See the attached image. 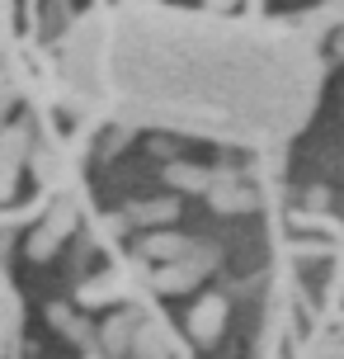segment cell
<instances>
[{
	"instance_id": "277c9868",
	"label": "cell",
	"mask_w": 344,
	"mask_h": 359,
	"mask_svg": "<svg viewBox=\"0 0 344 359\" xmlns=\"http://www.w3.org/2000/svg\"><path fill=\"white\" fill-rule=\"evenodd\" d=\"M227 298L222 293H208V298H199V303L189 307V317H184V331H189V341L194 345H217L222 331H227Z\"/></svg>"
},
{
	"instance_id": "5bb4252c",
	"label": "cell",
	"mask_w": 344,
	"mask_h": 359,
	"mask_svg": "<svg viewBox=\"0 0 344 359\" xmlns=\"http://www.w3.org/2000/svg\"><path fill=\"white\" fill-rule=\"evenodd\" d=\"M57 246H62V241H57V236L48 232V227H34V232H29V241H24L29 260H52V255H57Z\"/></svg>"
},
{
	"instance_id": "7c38bea8",
	"label": "cell",
	"mask_w": 344,
	"mask_h": 359,
	"mask_svg": "<svg viewBox=\"0 0 344 359\" xmlns=\"http://www.w3.org/2000/svg\"><path fill=\"white\" fill-rule=\"evenodd\" d=\"M76 222H80V203H76V198H57L52 208H48V217H43V227H48L57 241H66V236L76 232Z\"/></svg>"
},
{
	"instance_id": "2e32d148",
	"label": "cell",
	"mask_w": 344,
	"mask_h": 359,
	"mask_svg": "<svg viewBox=\"0 0 344 359\" xmlns=\"http://www.w3.org/2000/svg\"><path fill=\"white\" fill-rule=\"evenodd\" d=\"M109 284V279H90V284L80 288V293H76V303H85V307H99V303H109L113 293H118V288H104Z\"/></svg>"
},
{
	"instance_id": "52a82bcc",
	"label": "cell",
	"mask_w": 344,
	"mask_h": 359,
	"mask_svg": "<svg viewBox=\"0 0 344 359\" xmlns=\"http://www.w3.org/2000/svg\"><path fill=\"white\" fill-rule=\"evenodd\" d=\"M127 359H175V341L156 317H137V331H132V350Z\"/></svg>"
},
{
	"instance_id": "30bf717a",
	"label": "cell",
	"mask_w": 344,
	"mask_h": 359,
	"mask_svg": "<svg viewBox=\"0 0 344 359\" xmlns=\"http://www.w3.org/2000/svg\"><path fill=\"white\" fill-rule=\"evenodd\" d=\"M48 322H52L57 331L66 336V341H76V345H94V331H90L85 322H80V317H76V307L52 303V307H48Z\"/></svg>"
},
{
	"instance_id": "9c48e42d",
	"label": "cell",
	"mask_w": 344,
	"mask_h": 359,
	"mask_svg": "<svg viewBox=\"0 0 344 359\" xmlns=\"http://www.w3.org/2000/svg\"><path fill=\"white\" fill-rule=\"evenodd\" d=\"M194 241L189 236H180V232H151V236H142V260H161V265H170V260H180L184 251H189Z\"/></svg>"
},
{
	"instance_id": "6da1fadb",
	"label": "cell",
	"mask_w": 344,
	"mask_h": 359,
	"mask_svg": "<svg viewBox=\"0 0 344 359\" xmlns=\"http://www.w3.org/2000/svg\"><path fill=\"white\" fill-rule=\"evenodd\" d=\"M321 57L302 34L189 15L109 24V95L142 123L264 147L316 104Z\"/></svg>"
},
{
	"instance_id": "3957f363",
	"label": "cell",
	"mask_w": 344,
	"mask_h": 359,
	"mask_svg": "<svg viewBox=\"0 0 344 359\" xmlns=\"http://www.w3.org/2000/svg\"><path fill=\"white\" fill-rule=\"evenodd\" d=\"M222 251L213 241H194L180 260H170V265L156 269V293H189V288H199L213 269H217Z\"/></svg>"
},
{
	"instance_id": "5b68a950",
	"label": "cell",
	"mask_w": 344,
	"mask_h": 359,
	"mask_svg": "<svg viewBox=\"0 0 344 359\" xmlns=\"http://www.w3.org/2000/svg\"><path fill=\"white\" fill-rule=\"evenodd\" d=\"M203 198L213 203V213H250L255 203H259V198H255V184L241 180L236 170H217Z\"/></svg>"
},
{
	"instance_id": "8992f818",
	"label": "cell",
	"mask_w": 344,
	"mask_h": 359,
	"mask_svg": "<svg viewBox=\"0 0 344 359\" xmlns=\"http://www.w3.org/2000/svg\"><path fill=\"white\" fill-rule=\"evenodd\" d=\"M29 151H34V137H29L24 123H15V128L0 133V198H10L15 175H19V165L29 161Z\"/></svg>"
},
{
	"instance_id": "7a4b0ae2",
	"label": "cell",
	"mask_w": 344,
	"mask_h": 359,
	"mask_svg": "<svg viewBox=\"0 0 344 359\" xmlns=\"http://www.w3.org/2000/svg\"><path fill=\"white\" fill-rule=\"evenodd\" d=\"M62 67L71 76V86L80 95H109V24H80L66 43V57H62Z\"/></svg>"
},
{
	"instance_id": "ba28073f",
	"label": "cell",
	"mask_w": 344,
	"mask_h": 359,
	"mask_svg": "<svg viewBox=\"0 0 344 359\" xmlns=\"http://www.w3.org/2000/svg\"><path fill=\"white\" fill-rule=\"evenodd\" d=\"M132 331H137V312H109V317L99 322V331H94V341H99V350L109 359H127Z\"/></svg>"
},
{
	"instance_id": "8fae6325",
	"label": "cell",
	"mask_w": 344,
	"mask_h": 359,
	"mask_svg": "<svg viewBox=\"0 0 344 359\" xmlns=\"http://www.w3.org/2000/svg\"><path fill=\"white\" fill-rule=\"evenodd\" d=\"M213 175H217V170H208V165H184V161L165 165V180H170L175 189H189V194H208Z\"/></svg>"
},
{
	"instance_id": "4fadbf2b",
	"label": "cell",
	"mask_w": 344,
	"mask_h": 359,
	"mask_svg": "<svg viewBox=\"0 0 344 359\" xmlns=\"http://www.w3.org/2000/svg\"><path fill=\"white\" fill-rule=\"evenodd\" d=\"M175 217H180V203L175 198H156V203L127 208V222H137V227H161V222H175Z\"/></svg>"
},
{
	"instance_id": "9a60e30c",
	"label": "cell",
	"mask_w": 344,
	"mask_h": 359,
	"mask_svg": "<svg viewBox=\"0 0 344 359\" xmlns=\"http://www.w3.org/2000/svg\"><path fill=\"white\" fill-rule=\"evenodd\" d=\"M10 331H15V293H10L5 274H0V350L10 341Z\"/></svg>"
}]
</instances>
